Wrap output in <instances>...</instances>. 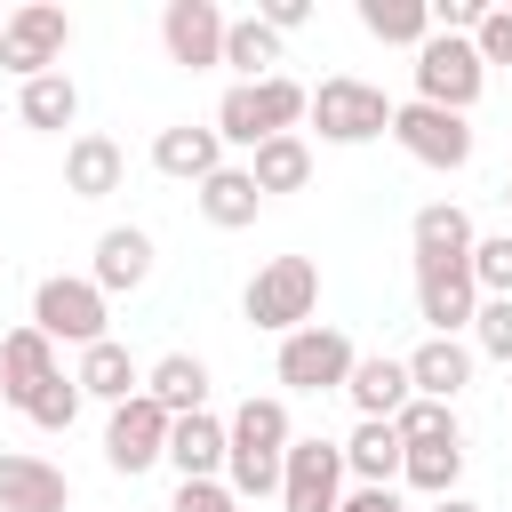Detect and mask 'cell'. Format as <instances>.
<instances>
[{"mask_svg":"<svg viewBox=\"0 0 512 512\" xmlns=\"http://www.w3.org/2000/svg\"><path fill=\"white\" fill-rule=\"evenodd\" d=\"M288 440H296L288 400H256V392H248V400L224 416V488H232L240 504L280 496V456H288Z\"/></svg>","mask_w":512,"mask_h":512,"instance_id":"obj_1","label":"cell"},{"mask_svg":"<svg viewBox=\"0 0 512 512\" xmlns=\"http://www.w3.org/2000/svg\"><path fill=\"white\" fill-rule=\"evenodd\" d=\"M296 120H304V80H288V72H272V80H232L224 104H216V136L240 144V152H256V144H272V136H296Z\"/></svg>","mask_w":512,"mask_h":512,"instance_id":"obj_2","label":"cell"},{"mask_svg":"<svg viewBox=\"0 0 512 512\" xmlns=\"http://www.w3.org/2000/svg\"><path fill=\"white\" fill-rule=\"evenodd\" d=\"M304 120L320 128V144H376V136H392V96L376 80L328 72L320 88H304Z\"/></svg>","mask_w":512,"mask_h":512,"instance_id":"obj_3","label":"cell"},{"mask_svg":"<svg viewBox=\"0 0 512 512\" xmlns=\"http://www.w3.org/2000/svg\"><path fill=\"white\" fill-rule=\"evenodd\" d=\"M312 304H320V272H312V256H272V264L240 288V312H248L256 328H272V336L312 328Z\"/></svg>","mask_w":512,"mask_h":512,"instance_id":"obj_4","label":"cell"},{"mask_svg":"<svg viewBox=\"0 0 512 512\" xmlns=\"http://www.w3.org/2000/svg\"><path fill=\"white\" fill-rule=\"evenodd\" d=\"M104 304H112V296H104L96 280H80V272H48V280L32 288V328H40L48 344H80V352H88V344L112 336V328H104V320H112Z\"/></svg>","mask_w":512,"mask_h":512,"instance_id":"obj_5","label":"cell"},{"mask_svg":"<svg viewBox=\"0 0 512 512\" xmlns=\"http://www.w3.org/2000/svg\"><path fill=\"white\" fill-rule=\"evenodd\" d=\"M480 88H488V64H480V48H472V40L432 32V40L416 48V104L472 112V104H480Z\"/></svg>","mask_w":512,"mask_h":512,"instance_id":"obj_6","label":"cell"},{"mask_svg":"<svg viewBox=\"0 0 512 512\" xmlns=\"http://www.w3.org/2000/svg\"><path fill=\"white\" fill-rule=\"evenodd\" d=\"M352 336L344 328H296V336H280V360H272V376L288 384V392H344V376H352Z\"/></svg>","mask_w":512,"mask_h":512,"instance_id":"obj_7","label":"cell"},{"mask_svg":"<svg viewBox=\"0 0 512 512\" xmlns=\"http://www.w3.org/2000/svg\"><path fill=\"white\" fill-rule=\"evenodd\" d=\"M64 40H72V16H64L56 0H24V8H8V32H0V72L40 80V72H56Z\"/></svg>","mask_w":512,"mask_h":512,"instance_id":"obj_8","label":"cell"},{"mask_svg":"<svg viewBox=\"0 0 512 512\" xmlns=\"http://www.w3.org/2000/svg\"><path fill=\"white\" fill-rule=\"evenodd\" d=\"M392 144L424 168H464L472 160V120L464 112H440V104H392Z\"/></svg>","mask_w":512,"mask_h":512,"instance_id":"obj_9","label":"cell"},{"mask_svg":"<svg viewBox=\"0 0 512 512\" xmlns=\"http://www.w3.org/2000/svg\"><path fill=\"white\" fill-rule=\"evenodd\" d=\"M280 504L288 512H336L344 504V448L336 440H288L280 456Z\"/></svg>","mask_w":512,"mask_h":512,"instance_id":"obj_10","label":"cell"},{"mask_svg":"<svg viewBox=\"0 0 512 512\" xmlns=\"http://www.w3.org/2000/svg\"><path fill=\"white\" fill-rule=\"evenodd\" d=\"M168 424H176V416H168V408H152L144 392H136V400H120V408H112V424H104V464H112V472H128V480H136V472H152V464H168Z\"/></svg>","mask_w":512,"mask_h":512,"instance_id":"obj_11","label":"cell"},{"mask_svg":"<svg viewBox=\"0 0 512 512\" xmlns=\"http://www.w3.org/2000/svg\"><path fill=\"white\" fill-rule=\"evenodd\" d=\"M224 8L216 0H168L160 8V48H168V64H184V72H208V64H224Z\"/></svg>","mask_w":512,"mask_h":512,"instance_id":"obj_12","label":"cell"},{"mask_svg":"<svg viewBox=\"0 0 512 512\" xmlns=\"http://www.w3.org/2000/svg\"><path fill=\"white\" fill-rule=\"evenodd\" d=\"M472 312H480L472 264H424V272H416V320H424L432 336H456V328H472Z\"/></svg>","mask_w":512,"mask_h":512,"instance_id":"obj_13","label":"cell"},{"mask_svg":"<svg viewBox=\"0 0 512 512\" xmlns=\"http://www.w3.org/2000/svg\"><path fill=\"white\" fill-rule=\"evenodd\" d=\"M0 512H72V480H64L48 456L8 448V456H0Z\"/></svg>","mask_w":512,"mask_h":512,"instance_id":"obj_14","label":"cell"},{"mask_svg":"<svg viewBox=\"0 0 512 512\" xmlns=\"http://www.w3.org/2000/svg\"><path fill=\"white\" fill-rule=\"evenodd\" d=\"M472 216L456 208V200H424L416 216H408V248H416V272L424 264H472Z\"/></svg>","mask_w":512,"mask_h":512,"instance_id":"obj_15","label":"cell"},{"mask_svg":"<svg viewBox=\"0 0 512 512\" xmlns=\"http://www.w3.org/2000/svg\"><path fill=\"white\" fill-rule=\"evenodd\" d=\"M464 384H472V344H464V336H424V344L408 352V392H416V400L456 408Z\"/></svg>","mask_w":512,"mask_h":512,"instance_id":"obj_16","label":"cell"},{"mask_svg":"<svg viewBox=\"0 0 512 512\" xmlns=\"http://www.w3.org/2000/svg\"><path fill=\"white\" fill-rule=\"evenodd\" d=\"M344 400L360 408V424H392L416 392H408V360H392V352H368V360H352V376H344Z\"/></svg>","mask_w":512,"mask_h":512,"instance_id":"obj_17","label":"cell"},{"mask_svg":"<svg viewBox=\"0 0 512 512\" xmlns=\"http://www.w3.org/2000/svg\"><path fill=\"white\" fill-rule=\"evenodd\" d=\"M88 280H96L104 296L144 288V280H152V232H144V224H112V232H96V264H88Z\"/></svg>","mask_w":512,"mask_h":512,"instance_id":"obj_18","label":"cell"},{"mask_svg":"<svg viewBox=\"0 0 512 512\" xmlns=\"http://www.w3.org/2000/svg\"><path fill=\"white\" fill-rule=\"evenodd\" d=\"M120 176H128V152H120L112 136L80 128V136L64 144V192H72V200H104V192H120Z\"/></svg>","mask_w":512,"mask_h":512,"instance_id":"obj_19","label":"cell"},{"mask_svg":"<svg viewBox=\"0 0 512 512\" xmlns=\"http://www.w3.org/2000/svg\"><path fill=\"white\" fill-rule=\"evenodd\" d=\"M152 168L176 176V184H208V176L224 168V136H216V128H192V120H184V128H160V136H152Z\"/></svg>","mask_w":512,"mask_h":512,"instance_id":"obj_20","label":"cell"},{"mask_svg":"<svg viewBox=\"0 0 512 512\" xmlns=\"http://www.w3.org/2000/svg\"><path fill=\"white\" fill-rule=\"evenodd\" d=\"M168 464H176V480H224V416H208V408L176 416L168 424Z\"/></svg>","mask_w":512,"mask_h":512,"instance_id":"obj_21","label":"cell"},{"mask_svg":"<svg viewBox=\"0 0 512 512\" xmlns=\"http://www.w3.org/2000/svg\"><path fill=\"white\" fill-rule=\"evenodd\" d=\"M48 376H56V344H48L32 320H24V328H8V336H0V400H8V408H24V400H32V384H48Z\"/></svg>","mask_w":512,"mask_h":512,"instance_id":"obj_22","label":"cell"},{"mask_svg":"<svg viewBox=\"0 0 512 512\" xmlns=\"http://www.w3.org/2000/svg\"><path fill=\"white\" fill-rule=\"evenodd\" d=\"M72 384H80V400H112V408H120V400H136V392H144V368L128 360V344H120V336H104V344H88V352H80Z\"/></svg>","mask_w":512,"mask_h":512,"instance_id":"obj_23","label":"cell"},{"mask_svg":"<svg viewBox=\"0 0 512 512\" xmlns=\"http://www.w3.org/2000/svg\"><path fill=\"white\" fill-rule=\"evenodd\" d=\"M144 400L168 408V416L208 408V360H200V352H168V360H152V368H144Z\"/></svg>","mask_w":512,"mask_h":512,"instance_id":"obj_24","label":"cell"},{"mask_svg":"<svg viewBox=\"0 0 512 512\" xmlns=\"http://www.w3.org/2000/svg\"><path fill=\"white\" fill-rule=\"evenodd\" d=\"M192 200H200V216H208L216 232H240V224H256V208H264L256 176H248V168H232V160H224V168H216V176H208Z\"/></svg>","mask_w":512,"mask_h":512,"instance_id":"obj_25","label":"cell"},{"mask_svg":"<svg viewBox=\"0 0 512 512\" xmlns=\"http://www.w3.org/2000/svg\"><path fill=\"white\" fill-rule=\"evenodd\" d=\"M336 448H344L352 488H392L400 480V432L392 424H352V440H336Z\"/></svg>","mask_w":512,"mask_h":512,"instance_id":"obj_26","label":"cell"},{"mask_svg":"<svg viewBox=\"0 0 512 512\" xmlns=\"http://www.w3.org/2000/svg\"><path fill=\"white\" fill-rule=\"evenodd\" d=\"M360 32L384 48H424L432 40V0H360Z\"/></svg>","mask_w":512,"mask_h":512,"instance_id":"obj_27","label":"cell"},{"mask_svg":"<svg viewBox=\"0 0 512 512\" xmlns=\"http://www.w3.org/2000/svg\"><path fill=\"white\" fill-rule=\"evenodd\" d=\"M400 480L416 488V496H456V480H464V440H424V448H400Z\"/></svg>","mask_w":512,"mask_h":512,"instance_id":"obj_28","label":"cell"},{"mask_svg":"<svg viewBox=\"0 0 512 512\" xmlns=\"http://www.w3.org/2000/svg\"><path fill=\"white\" fill-rule=\"evenodd\" d=\"M16 112H24V128L64 136V128L80 120V88H72L64 72H40V80H24V88H16Z\"/></svg>","mask_w":512,"mask_h":512,"instance_id":"obj_29","label":"cell"},{"mask_svg":"<svg viewBox=\"0 0 512 512\" xmlns=\"http://www.w3.org/2000/svg\"><path fill=\"white\" fill-rule=\"evenodd\" d=\"M248 176H256V192H304L312 184V144L304 136H272V144L248 152Z\"/></svg>","mask_w":512,"mask_h":512,"instance_id":"obj_30","label":"cell"},{"mask_svg":"<svg viewBox=\"0 0 512 512\" xmlns=\"http://www.w3.org/2000/svg\"><path fill=\"white\" fill-rule=\"evenodd\" d=\"M224 64H232L240 80H272V64H280V32H272L264 16H232V24H224Z\"/></svg>","mask_w":512,"mask_h":512,"instance_id":"obj_31","label":"cell"},{"mask_svg":"<svg viewBox=\"0 0 512 512\" xmlns=\"http://www.w3.org/2000/svg\"><path fill=\"white\" fill-rule=\"evenodd\" d=\"M24 416L40 424V432H72V416H80V384L56 368L48 384H32V400H24Z\"/></svg>","mask_w":512,"mask_h":512,"instance_id":"obj_32","label":"cell"},{"mask_svg":"<svg viewBox=\"0 0 512 512\" xmlns=\"http://www.w3.org/2000/svg\"><path fill=\"white\" fill-rule=\"evenodd\" d=\"M392 432H400V448H424V440H464V432H456V408H440V400H408V408L392 416Z\"/></svg>","mask_w":512,"mask_h":512,"instance_id":"obj_33","label":"cell"},{"mask_svg":"<svg viewBox=\"0 0 512 512\" xmlns=\"http://www.w3.org/2000/svg\"><path fill=\"white\" fill-rule=\"evenodd\" d=\"M480 352L512 368V296H480V312H472V360Z\"/></svg>","mask_w":512,"mask_h":512,"instance_id":"obj_34","label":"cell"},{"mask_svg":"<svg viewBox=\"0 0 512 512\" xmlns=\"http://www.w3.org/2000/svg\"><path fill=\"white\" fill-rule=\"evenodd\" d=\"M472 288L480 296H512V232L472 240Z\"/></svg>","mask_w":512,"mask_h":512,"instance_id":"obj_35","label":"cell"},{"mask_svg":"<svg viewBox=\"0 0 512 512\" xmlns=\"http://www.w3.org/2000/svg\"><path fill=\"white\" fill-rule=\"evenodd\" d=\"M168 512H240V496L224 480H176V504Z\"/></svg>","mask_w":512,"mask_h":512,"instance_id":"obj_36","label":"cell"},{"mask_svg":"<svg viewBox=\"0 0 512 512\" xmlns=\"http://www.w3.org/2000/svg\"><path fill=\"white\" fill-rule=\"evenodd\" d=\"M472 48H480V64H512V8H488L480 32H472Z\"/></svg>","mask_w":512,"mask_h":512,"instance_id":"obj_37","label":"cell"},{"mask_svg":"<svg viewBox=\"0 0 512 512\" xmlns=\"http://www.w3.org/2000/svg\"><path fill=\"white\" fill-rule=\"evenodd\" d=\"M336 512H408V504H400V488H344Z\"/></svg>","mask_w":512,"mask_h":512,"instance_id":"obj_38","label":"cell"},{"mask_svg":"<svg viewBox=\"0 0 512 512\" xmlns=\"http://www.w3.org/2000/svg\"><path fill=\"white\" fill-rule=\"evenodd\" d=\"M304 16H312V8H304V0H264V24H272V32H296V24H304Z\"/></svg>","mask_w":512,"mask_h":512,"instance_id":"obj_39","label":"cell"},{"mask_svg":"<svg viewBox=\"0 0 512 512\" xmlns=\"http://www.w3.org/2000/svg\"><path fill=\"white\" fill-rule=\"evenodd\" d=\"M432 512H480V504H472V496H440Z\"/></svg>","mask_w":512,"mask_h":512,"instance_id":"obj_40","label":"cell"},{"mask_svg":"<svg viewBox=\"0 0 512 512\" xmlns=\"http://www.w3.org/2000/svg\"><path fill=\"white\" fill-rule=\"evenodd\" d=\"M504 208H512V184H504Z\"/></svg>","mask_w":512,"mask_h":512,"instance_id":"obj_41","label":"cell"},{"mask_svg":"<svg viewBox=\"0 0 512 512\" xmlns=\"http://www.w3.org/2000/svg\"><path fill=\"white\" fill-rule=\"evenodd\" d=\"M0 32H8V8H0Z\"/></svg>","mask_w":512,"mask_h":512,"instance_id":"obj_42","label":"cell"},{"mask_svg":"<svg viewBox=\"0 0 512 512\" xmlns=\"http://www.w3.org/2000/svg\"><path fill=\"white\" fill-rule=\"evenodd\" d=\"M504 456H512V448H504Z\"/></svg>","mask_w":512,"mask_h":512,"instance_id":"obj_43","label":"cell"}]
</instances>
